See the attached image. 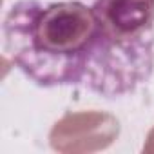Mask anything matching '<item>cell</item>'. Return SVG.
Listing matches in <instances>:
<instances>
[{
    "label": "cell",
    "instance_id": "6da1fadb",
    "mask_svg": "<svg viewBox=\"0 0 154 154\" xmlns=\"http://www.w3.org/2000/svg\"><path fill=\"white\" fill-rule=\"evenodd\" d=\"M9 62L44 89L80 87L116 100L154 72V53L123 44L85 0H18L2 22Z\"/></svg>",
    "mask_w": 154,
    "mask_h": 154
},
{
    "label": "cell",
    "instance_id": "7a4b0ae2",
    "mask_svg": "<svg viewBox=\"0 0 154 154\" xmlns=\"http://www.w3.org/2000/svg\"><path fill=\"white\" fill-rule=\"evenodd\" d=\"M127 45L154 53V0H85Z\"/></svg>",
    "mask_w": 154,
    "mask_h": 154
}]
</instances>
